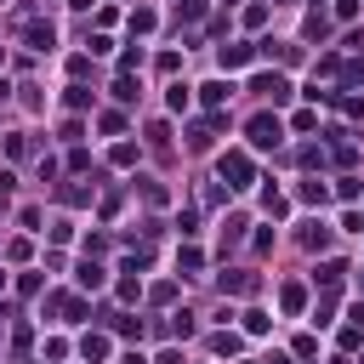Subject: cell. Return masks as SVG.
<instances>
[{
	"label": "cell",
	"mask_w": 364,
	"mask_h": 364,
	"mask_svg": "<svg viewBox=\"0 0 364 364\" xmlns=\"http://www.w3.org/2000/svg\"><path fill=\"white\" fill-rule=\"evenodd\" d=\"M216 176L227 182V188H251V182H256V165H251L245 148H227V154L216 160Z\"/></svg>",
	"instance_id": "cell-1"
},
{
	"label": "cell",
	"mask_w": 364,
	"mask_h": 364,
	"mask_svg": "<svg viewBox=\"0 0 364 364\" xmlns=\"http://www.w3.org/2000/svg\"><path fill=\"white\" fill-rule=\"evenodd\" d=\"M245 136H251V148H279L285 125H279V114H256V120L245 125Z\"/></svg>",
	"instance_id": "cell-2"
},
{
	"label": "cell",
	"mask_w": 364,
	"mask_h": 364,
	"mask_svg": "<svg viewBox=\"0 0 364 364\" xmlns=\"http://www.w3.org/2000/svg\"><path fill=\"white\" fill-rule=\"evenodd\" d=\"M46 313H57V318H69V325H80V318H85V302L69 296V290H52V296H46Z\"/></svg>",
	"instance_id": "cell-3"
},
{
	"label": "cell",
	"mask_w": 364,
	"mask_h": 364,
	"mask_svg": "<svg viewBox=\"0 0 364 364\" xmlns=\"http://www.w3.org/2000/svg\"><path fill=\"white\" fill-rule=\"evenodd\" d=\"M251 91H262V97H267L273 108H279V103H290V80H285V74H256V80H251Z\"/></svg>",
	"instance_id": "cell-4"
},
{
	"label": "cell",
	"mask_w": 364,
	"mask_h": 364,
	"mask_svg": "<svg viewBox=\"0 0 364 364\" xmlns=\"http://www.w3.org/2000/svg\"><path fill=\"white\" fill-rule=\"evenodd\" d=\"M256 57V46H222V52H216V63H222V74H234V69H245Z\"/></svg>",
	"instance_id": "cell-5"
},
{
	"label": "cell",
	"mask_w": 364,
	"mask_h": 364,
	"mask_svg": "<svg viewBox=\"0 0 364 364\" xmlns=\"http://www.w3.org/2000/svg\"><path fill=\"white\" fill-rule=\"evenodd\" d=\"M227 97H234V80H205V85H200V103H205V108H222Z\"/></svg>",
	"instance_id": "cell-6"
},
{
	"label": "cell",
	"mask_w": 364,
	"mask_h": 364,
	"mask_svg": "<svg viewBox=\"0 0 364 364\" xmlns=\"http://www.w3.org/2000/svg\"><path fill=\"white\" fill-rule=\"evenodd\" d=\"M74 279H80V290H103V285H108V273H103L97 262H91V256H85V262L74 267Z\"/></svg>",
	"instance_id": "cell-7"
},
{
	"label": "cell",
	"mask_w": 364,
	"mask_h": 364,
	"mask_svg": "<svg viewBox=\"0 0 364 364\" xmlns=\"http://www.w3.org/2000/svg\"><path fill=\"white\" fill-rule=\"evenodd\" d=\"M23 40L34 46V52H52V46H57V29H52V23H29V29H23Z\"/></svg>",
	"instance_id": "cell-8"
},
{
	"label": "cell",
	"mask_w": 364,
	"mask_h": 364,
	"mask_svg": "<svg viewBox=\"0 0 364 364\" xmlns=\"http://www.w3.org/2000/svg\"><path fill=\"white\" fill-rule=\"evenodd\" d=\"M216 290H222V296H245V290H256V279H251V273H222Z\"/></svg>",
	"instance_id": "cell-9"
},
{
	"label": "cell",
	"mask_w": 364,
	"mask_h": 364,
	"mask_svg": "<svg viewBox=\"0 0 364 364\" xmlns=\"http://www.w3.org/2000/svg\"><path fill=\"white\" fill-rule=\"evenodd\" d=\"M342 273H347V262H342V256H330L325 267H318V273H313V279H318V285H325V290H336V285H342Z\"/></svg>",
	"instance_id": "cell-10"
},
{
	"label": "cell",
	"mask_w": 364,
	"mask_h": 364,
	"mask_svg": "<svg viewBox=\"0 0 364 364\" xmlns=\"http://www.w3.org/2000/svg\"><path fill=\"white\" fill-rule=\"evenodd\" d=\"M302 245H307V251H325V245H330V227H325V222H307V227H302Z\"/></svg>",
	"instance_id": "cell-11"
},
{
	"label": "cell",
	"mask_w": 364,
	"mask_h": 364,
	"mask_svg": "<svg viewBox=\"0 0 364 364\" xmlns=\"http://www.w3.org/2000/svg\"><path fill=\"white\" fill-rule=\"evenodd\" d=\"M279 307H285V313L296 318V313L307 307V290H302V285H285V290H279Z\"/></svg>",
	"instance_id": "cell-12"
},
{
	"label": "cell",
	"mask_w": 364,
	"mask_h": 364,
	"mask_svg": "<svg viewBox=\"0 0 364 364\" xmlns=\"http://www.w3.org/2000/svg\"><path fill=\"white\" fill-rule=\"evenodd\" d=\"M216 125H222V114H216V120H200L188 143H194V148H211V143H216Z\"/></svg>",
	"instance_id": "cell-13"
},
{
	"label": "cell",
	"mask_w": 364,
	"mask_h": 364,
	"mask_svg": "<svg viewBox=\"0 0 364 364\" xmlns=\"http://www.w3.org/2000/svg\"><path fill=\"white\" fill-rule=\"evenodd\" d=\"M176 267H182V273H200V267H205V251H200V245H182V251H176Z\"/></svg>",
	"instance_id": "cell-14"
},
{
	"label": "cell",
	"mask_w": 364,
	"mask_h": 364,
	"mask_svg": "<svg viewBox=\"0 0 364 364\" xmlns=\"http://www.w3.org/2000/svg\"><path fill=\"white\" fill-rule=\"evenodd\" d=\"M239 318H245V336H267V330H273V318H267L262 307H251V313H239Z\"/></svg>",
	"instance_id": "cell-15"
},
{
	"label": "cell",
	"mask_w": 364,
	"mask_h": 364,
	"mask_svg": "<svg viewBox=\"0 0 364 364\" xmlns=\"http://www.w3.org/2000/svg\"><path fill=\"white\" fill-rule=\"evenodd\" d=\"M296 200H302V205H325V200H330V188H325V182H302Z\"/></svg>",
	"instance_id": "cell-16"
},
{
	"label": "cell",
	"mask_w": 364,
	"mask_h": 364,
	"mask_svg": "<svg viewBox=\"0 0 364 364\" xmlns=\"http://www.w3.org/2000/svg\"><path fill=\"white\" fill-rule=\"evenodd\" d=\"M302 34H307V40H325V34H330V18H325V12H307Z\"/></svg>",
	"instance_id": "cell-17"
},
{
	"label": "cell",
	"mask_w": 364,
	"mask_h": 364,
	"mask_svg": "<svg viewBox=\"0 0 364 364\" xmlns=\"http://www.w3.org/2000/svg\"><path fill=\"white\" fill-rule=\"evenodd\" d=\"M211 353H222V358H234V353H239V336H234V330H216V336H211Z\"/></svg>",
	"instance_id": "cell-18"
},
{
	"label": "cell",
	"mask_w": 364,
	"mask_h": 364,
	"mask_svg": "<svg viewBox=\"0 0 364 364\" xmlns=\"http://www.w3.org/2000/svg\"><path fill=\"white\" fill-rule=\"evenodd\" d=\"M330 108H342L347 120H364V97H342V91H336V97H330Z\"/></svg>",
	"instance_id": "cell-19"
},
{
	"label": "cell",
	"mask_w": 364,
	"mask_h": 364,
	"mask_svg": "<svg viewBox=\"0 0 364 364\" xmlns=\"http://www.w3.org/2000/svg\"><path fill=\"white\" fill-rule=\"evenodd\" d=\"M80 353H85L91 364H97V358H108V336H85V342H80Z\"/></svg>",
	"instance_id": "cell-20"
},
{
	"label": "cell",
	"mask_w": 364,
	"mask_h": 364,
	"mask_svg": "<svg viewBox=\"0 0 364 364\" xmlns=\"http://www.w3.org/2000/svg\"><path fill=\"white\" fill-rule=\"evenodd\" d=\"M165 103H171V114H182V108L194 103V91H188V85H171V91H165Z\"/></svg>",
	"instance_id": "cell-21"
},
{
	"label": "cell",
	"mask_w": 364,
	"mask_h": 364,
	"mask_svg": "<svg viewBox=\"0 0 364 364\" xmlns=\"http://www.w3.org/2000/svg\"><path fill=\"white\" fill-rule=\"evenodd\" d=\"M63 103H69V108H91V91H85V85H69Z\"/></svg>",
	"instance_id": "cell-22"
},
{
	"label": "cell",
	"mask_w": 364,
	"mask_h": 364,
	"mask_svg": "<svg viewBox=\"0 0 364 364\" xmlns=\"http://www.w3.org/2000/svg\"><path fill=\"white\" fill-rule=\"evenodd\" d=\"M154 23H160V18H154V12H148V6H143V12H131V34H148V29H154Z\"/></svg>",
	"instance_id": "cell-23"
},
{
	"label": "cell",
	"mask_w": 364,
	"mask_h": 364,
	"mask_svg": "<svg viewBox=\"0 0 364 364\" xmlns=\"http://www.w3.org/2000/svg\"><path fill=\"white\" fill-rule=\"evenodd\" d=\"M114 330H120V336H143V318H131V313H120V318H114Z\"/></svg>",
	"instance_id": "cell-24"
},
{
	"label": "cell",
	"mask_w": 364,
	"mask_h": 364,
	"mask_svg": "<svg viewBox=\"0 0 364 364\" xmlns=\"http://www.w3.org/2000/svg\"><path fill=\"white\" fill-rule=\"evenodd\" d=\"M108 160H114V165H136V143H114Z\"/></svg>",
	"instance_id": "cell-25"
},
{
	"label": "cell",
	"mask_w": 364,
	"mask_h": 364,
	"mask_svg": "<svg viewBox=\"0 0 364 364\" xmlns=\"http://www.w3.org/2000/svg\"><path fill=\"white\" fill-rule=\"evenodd\" d=\"M336 194H342V200H358V194H364V182H358V176H342V182H336Z\"/></svg>",
	"instance_id": "cell-26"
},
{
	"label": "cell",
	"mask_w": 364,
	"mask_h": 364,
	"mask_svg": "<svg viewBox=\"0 0 364 364\" xmlns=\"http://www.w3.org/2000/svg\"><path fill=\"white\" fill-rule=\"evenodd\" d=\"M262 211H267V216H285V211H290V205H285V200H279V194H273V188H267V194H262Z\"/></svg>",
	"instance_id": "cell-27"
},
{
	"label": "cell",
	"mask_w": 364,
	"mask_h": 364,
	"mask_svg": "<svg viewBox=\"0 0 364 364\" xmlns=\"http://www.w3.org/2000/svg\"><path fill=\"white\" fill-rule=\"evenodd\" d=\"M176 227H182V239H194V234H200V216H194V211H182V216H176Z\"/></svg>",
	"instance_id": "cell-28"
},
{
	"label": "cell",
	"mask_w": 364,
	"mask_h": 364,
	"mask_svg": "<svg viewBox=\"0 0 364 364\" xmlns=\"http://www.w3.org/2000/svg\"><path fill=\"white\" fill-rule=\"evenodd\" d=\"M171 330L176 336H194V313H171Z\"/></svg>",
	"instance_id": "cell-29"
},
{
	"label": "cell",
	"mask_w": 364,
	"mask_h": 364,
	"mask_svg": "<svg viewBox=\"0 0 364 364\" xmlns=\"http://www.w3.org/2000/svg\"><path fill=\"white\" fill-rule=\"evenodd\" d=\"M114 97H120V103H131V97H136V85H131V74H120V80H114Z\"/></svg>",
	"instance_id": "cell-30"
},
{
	"label": "cell",
	"mask_w": 364,
	"mask_h": 364,
	"mask_svg": "<svg viewBox=\"0 0 364 364\" xmlns=\"http://www.w3.org/2000/svg\"><path fill=\"white\" fill-rule=\"evenodd\" d=\"M52 239H57V245H69V239H74V222H63V216H57V222H52Z\"/></svg>",
	"instance_id": "cell-31"
},
{
	"label": "cell",
	"mask_w": 364,
	"mask_h": 364,
	"mask_svg": "<svg viewBox=\"0 0 364 364\" xmlns=\"http://www.w3.org/2000/svg\"><path fill=\"white\" fill-rule=\"evenodd\" d=\"M120 296H125V302H136V296H143V285H136V273H125V279H120Z\"/></svg>",
	"instance_id": "cell-32"
},
{
	"label": "cell",
	"mask_w": 364,
	"mask_h": 364,
	"mask_svg": "<svg viewBox=\"0 0 364 364\" xmlns=\"http://www.w3.org/2000/svg\"><path fill=\"white\" fill-rule=\"evenodd\" d=\"M143 200H148V205H165V200H171V194H165V188H160V182H143Z\"/></svg>",
	"instance_id": "cell-33"
},
{
	"label": "cell",
	"mask_w": 364,
	"mask_h": 364,
	"mask_svg": "<svg viewBox=\"0 0 364 364\" xmlns=\"http://www.w3.org/2000/svg\"><path fill=\"white\" fill-rule=\"evenodd\" d=\"M182 69V52H160V74H176Z\"/></svg>",
	"instance_id": "cell-34"
},
{
	"label": "cell",
	"mask_w": 364,
	"mask_h": 364,
	"mask_svg": "<svg viewBox=\"0 0 364 364\" xmlns=\"http://www.w3.org/2000/svg\"><path fill=\"white\" fill-rule=\"evenodd\" d=\"M97 125H103V131H108V136H120V131H125V114H103V120H97Z\"/></svg>",
	"instance_id": "cell-35"
},
{
	"label": "cell",
	"mask_w": 364,
	"mask_h": 364,
	"mask_svg": "<svg viewBox=\"0 0 364 364\" xmlns=\"http://www.w3.org/2000/svg\"><path fill=\"white\" fill-rule=\"evenodd\" d=\"M29 251H34L29 239H12V245H6V256H12V262H29Z\"/></svg>",
	"instance_id": "cell-36"
},
{
	"label": "cell",
	"mask_w": 364,
	"mask_h": 364,
	"mask_svg": "<svg viewBox=\"0 0 364 364\" xmlns=\"http://www.w3.org/2000/svg\"><path fill=\"white\" fill-rule=\"evenodd\" d=\"M336 18H342V23H353V18H358V0H336Z\"/></svg>",
	"instance_id": "cell-37"
},
{
	"label": "cell",
	"mask_w": 364,
	"mask_h": 364,
	"mask_svg": "<svg viewBox=\"0 0 364 364\" xmlns=\"http://www.w3.org/2000/svg\"><path fill=\"white\" fill-rule=\"evenodd\" d=\"M347 325H358V330H364V302H353V307H347Z\"/></svg>",
	"instance_id": "cell-38"
},
{
	"label": "cell",
	"mask_w": 364,
	"mask_h": 364,
	"mask_svg": "<svg viewBox=\"0 0 364 364\" xmlns=\"http://www.w3.org/2000/svg\"><path fill=\"white\" fill-rule=\"evenodd\" d=\"M154 364H182V353H176V347H165V353H160Z\"/></svg>",
	"instance_id": "cell-39"
},
{
	"label": "cell",
	"mask_w": 364,
	"mask_h": 364,
	"mask_svg": "<svg viewBox=\"0 0 364 364\" xmlns=\"http://www.w3.org/2000/svg\"><path fill=\"white\" fill-rule=\"evenodd\" d=\"M120 364H148V358H143V353H125V358H120Z\"/></svg>",
	"instance_id": "cell-40"
},
{
	"label": "cell",
	"mask_w": 364,
	"mask_h": 364,
	"mask_svg": "<svg viewBox=\"0 0 364 364\" xmlns=\"http://www.w3.org/2000/svg\"><path fill=\"white\" fill-rule=\"evenodd\" d=\"M6 97H12V85H6V74H0V103H6Z\"/></svg>",
	"instance_id": "cell-41"
},
{
	"label": "cell",
	"mask_w": 364,
	"mask_h": 364,
	"mask_svg": "<svg viewBox=\"0 0 364 364\" xmlns=\"http://www.w3.org/2000/svg\"><path fill=\"white\" fill-rule=\"evenodd\" d=\"M69 6H74V12H85V6H91V0H69Z\"/></svg>",
	"instance_id": "cell-42"
},
{
	"label": "cell",
	"mask_w": 364,
	"mask_h": 364,
	"mask_svg": "<svg viewBox=\"0 0 364 364\" xmlns=\"http://www.w3.org/2000/svg\"><path fill=\"white\" fill-rule=\"evenodd\" d=\"M273 364H296V358H273Z\"/></svg>",
	"instance_id": "cell-43"
},
{
	"label": "cell",
	"mask_w": 364,
	"mask_h": 364,
	"mask_svg": "<svg viewBox=\"0 0 364 364\" xmlns=\"http://www.w3.org/2000/svg\"><path fill=\"white\" fill-rule=\"evenodd\" d=\"M358 290H364V273H358Z\"/></svg>",
	"instance_id": "cell-44"
},
{
	"label": "cell",
	"mask_w": 364,
	"mask_h": 364,
	"mask_svg": "<svg viewBox=\"0 0 364 364\" xmlns=\"http://www.w3.org/2000/svg\"><path fill=\"white\" fill-rule=\"evenodd\" d=\"M336 364H353V358H336Z\"/></svg>",
	"instance_id": "cell-45"
},
{
	"label": "cell",
	"mask_w": 364,
	"mask_h": 364,
	"mask_svg": "<svg viewBox=\"0 0 364 364\" xmlns=\"http://www.w3.org/2000/svg\"><path fill=\"white\" fill-rule=\"evenodd\" d=\"M358 364H364V358H358Z\"/></svg>",
	"instance_id": "cell-46"
}]
</instances>
